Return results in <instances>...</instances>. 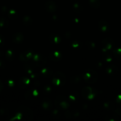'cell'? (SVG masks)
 <instances>
[{
    "mask_svg": "<svg viewBox=\"0 0 121 121\" xmlns=\"http://www.w3.org/2000/svg\"><path fill=\"white\" fill-rule=\"evenodd\" d=\"M46 8L50 13H53L56 10V4L53 1H48L46 3Z\"/></svg>",
    "mask_w": 121,
    "mask_h": 121,
    "instance_id": "1",
    "label": "cell"
},
{
    "mask_svg": "<svg viewBox=\"0 0 121 121\" xmlns=\"http://www.w3.org/2000/svg\"><path fill=\"white\" fill-rule=\"evenodd\" d=\"M90 5L93 4L94 5L93 6V7L97 8L99 6V1L98 0H90Z\"/></svg>",
    "mask_w": 121,
    "mask_h": 121,
    "instance_id": "2",
    "label": "cell"
},
{
    "mask_svg": "<svg viewBox=\"0 0 121 121\" xmlns=\"http://www.w3.org/2000/svg\"><path fill=\"white\" fill-rule=\"evenodd\" d=\"M2 88V83L1 81H0V91L1 90V89Z\"/></svg>",
    "mask_w": 121,
    "mask_h": 121,
    "instance_id": "3",
    "label": "cell"
}]
</instances>
